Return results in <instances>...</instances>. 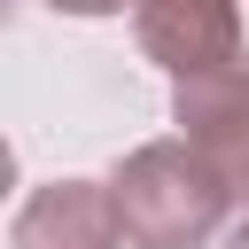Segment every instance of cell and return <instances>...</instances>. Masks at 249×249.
<instances>
[{
	"mask_svg": "<svg viewBox=\"0 0 249 249\" xmlns=\"http://www.w3.org/2000/svg\"><path fill=\"white\" fill-rule=\"evenodd\" d=\"M117 195L93 179H54L16 210V249H117Z\"/></svg>",
	"mask_w": 249,
	"mask_h": 249,
	"instance_id": "obj_4",
	"label": "cell"
},
{
	"mask_svg": "<svg viewBox=\"0 0 249 249\" xmlns=\"http://www.w3.org/2000/svg\"><path fill=\"white\" fill-rule=\"evenodd\" d=\"M140 47L171 78H210L241 62V16L233 0H140Z\"/></svg>",
	"mask_w": 249,
	"mask_h": 249,
	"instance_id": "obj_2",
	"label": "cell"
},
{
	"mask_svg": "<svg viewBox=\"0 0 249 249\" xmlns=\"http://www.w3.org/2000/svg\"><path fill=\"white\" fill-rule=\"evenodd\" d=\"M117 195V226L132 249H195L218 233L226 218V179L187 148V140H156L140 156H124V171L109 179Z\"/></svg>",
	"mask_w": 249,
	"mask_h": 249,
	"instance_id": "obj_1",
	"label": "cell"
},
{
	"mask_svg": "<svg viewBox=\"0 0 249 249\" xmlns=\"http://www.w3.org/2000/svg\"><path fill=\"white\" fill-rule=\"evenodd\" d=\"M226 249H249V218H241V226H233V233H226Z\"/></svg>",
	"mask_w": 249,
	"mask_h": 249,
	"instance_id": "obj_6",
	"label": "cell"
},
{
	"mask_svg": "<svg viewBox=\"0 0 249 249\" xmlns=\"http://www.w3.org/2000/svg\"><path fill=\"white\" fill-rule=\"evenodd\" d=\"M179 124H187V148L226 179V195L249 202V70H210V78H179Z\"/></svg>",
	"mask_w": 249,
	"mask_h": 249,
	"instance_id": "obj_3",
	"label": "cell"
},
{
	"mask_svg": "<svg viewBox=\"0 0 249 249\" xmlns=\"http://www.w3.org/2000/svg\"><path fill=\"white\" fill-rule=\"evenodd\" d=\"M54 8H62V16H117L124 0H54Z\"/></svg>",
	"mask_w": 249,
	"mask_h": 249,
	"instance_id": "obj_5",
	"label": "cell"
}]
</instances>
